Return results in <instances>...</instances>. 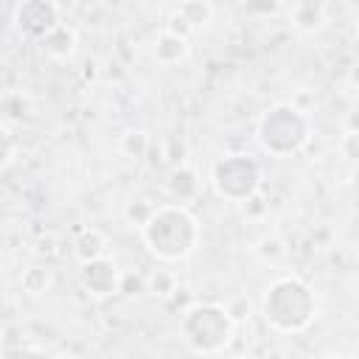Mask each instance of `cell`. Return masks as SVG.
Segmentation results:
<instances>
[{
  "mask_svg": "<svg viewBox=\"0 0 359 359\" xmlns=\"http://www.w3.org/2000/svg\"><path fill=\"white\" fill-rule=\"evenodd\" d=\"M146 250L160 261H182L199 244V222L185 205H157L140 224Z\"/></svg>",
  "mask_w": 359,
  "mask_h": 359,
  "instance_id": "6da1fadb",
  "label": "cell"
},
{
  "mask_svg": "<svg viewBox=\"0 0 359 359\" xmlns=\"http://www.w3.org/2000/svg\"><path fill=\"white\" fill-rule=\"evenodd\" d=\"M261 311L269 328L280 334H297L311 325L317 300L306 280H300L297 275H280L264 289Z\"/></svg>",
  "mask_w": 359,
  "mask_h": 359,
  "instance_id": "7a4b0ae2",
  "label": "cell"
},
{
  "mask_svg": "<svg viewBox=\"0 0 359 359\" xmlns=\"http://www.w3.org/2000/svg\"><path fill=\"white\" fill-rule=\"evenodd\" d=\"M309 137H311V123L306 112H300L292 104L269 107L255 123V140L272 157L297 154L309 143Z\"/></svg>",
  "mask_w": 359,
  "mask_h": 359,
  "instance_id": "3957f363",
  "label": "cell"
},
{
  "mask_svg": "<svg viewBox=\"0 0 359 359\" xmlns=\"http://www.w3.org/2000/svg\"><path fill=\"white\" fill-rule=\"evenodd\" d=\"M180 334L194 353H219L233 337V320L224 306L216 303H194L180 317Z\"/></svg>",
  "mask_w": 359,
  "mask_h": 359,
  "instance_id": "277c9868",
  "label": "cell"
},
{
  "mask_svg": "<svg viewBox=\"0 0 359 359\" xmlns=\"http://www.w3.org/2000/svg\"><path fill=\"white\" fill-rule=\"evenodd\" d=\"M210 182L216 194L227 202H247L258 191L261 165L247 154H224L210 168Z\"/></svg>",
  "mask_w": 359,
  "mask_h": 359,
  "instance_id": "5b68a950",
  "label": "cell"
},
{
  "mask_svg": "<svg viewBox=\"0 0 359 359\" xmlns=\"http://www.w3.org/2000/svg\"><path fill=\"white\" fill-rule=\"evenodd\" d=\"M79 283L87 294L104 300V297H112L123 289V272L118 269V264L109 255H104L95 261H84L79 266Z\"/></svg>",
  "mask_w": 359,
  "mask_h": 359,
  "instance_id": "8992f818",
  "label": "cell"
},
{
  "mask_svg": "<svg viewBox=\"0 0 359 359\" xmlns=\"http://www.w3.org/2000/svg\"><path fill=\"white\" fill-rule=\"evenodd\" d=\"M14 22L25 36L42 42L62 22L59 20V6L50 3V0H25L14 8Z\"/></svg>",
  "mask_w": 359,
  "mask_h": 359,
  "instance_id": "52a82bcc",
  "label": "cell"
},
{
  "mask_svg": "<svg viewBox=\"0 0 359 359\" xmlns=\"http://www.w3.org/2000/svg\"><path fill=\"white\" fill-rule=\"evenodd\" d=\"M210 17H213V6H210V3H205V0L180 3V6L171 11V17H168L165 31L180 34V36H185V39H188V34H191V31L205 28V25L210 22Z\"/></svg>",
  "mask_w": 359,
  "mask_h": 359,
  "instance_id": "ba28073f",
  "label": "cell"
},
{
  "mask_svg": "<svg viewBox=\"0 0 359 359\" xmlns=\"http://www.w3.org/2000/svg\"><path fill=\"white\" fill-rule=\"evenodd\" d=\"M286 14H289L292 28L300 31V34H317V31H323L325 22H328V8H325V3H314V0L292 3V6H286Z\"/></svg>",
  "mask_w": 359,
  "mask_h": 359,
  "instance_id": "9c48e42d",
  "label": "cell"
},
{
  "mask_svg": "<svg viewBox=\"0 0 359 359\" xmlns=\"http://www.w3.org/2000/svg\"><path fill=\"white\" fill-rule=\"evenodd\" d=\"M188 39L185 36H180V34H171V31H160L157 34V39L151 42V59L157 62V65H177V62H182L185 56H188Z\"/></svg>",
  "mask_w": 359,
  "mask_h": 359,
  "instance_id": "30bf717a",
  "label": "cell"
},
{
  "mask_svg": "<svg viewBox=\"0 0 359 359\" xmlns=\"http://www.w3.org/2000/svg\"><path fill=\"white\" fill-rule=\"evenodd\" d=\"M202 182H199V174L191 168V165H177L168 177V194L177 199V205L182 202H191L196 194H199Z\"/></svg>",
  "mask_w": 359,
  "mask_h": 359,
  "instance_id": "8fae6325",
  "label": "cell"
},
{
  "mask_svg": "<svg viewBox=\"0 0 359 359\" xmlns=\"http://www.w3.org/2000/svg\"><path fill=\"white\" fill-rule=\"evenodd\" d=\"M76 31L70 28V25H65V22H59L45 39H42V48H45V53L48 56H53V59H70L73 53H76Z\"/></svg>",
  "mask_w": 359,
  "mask_h": 359,
  "instance_id": "7c38bea8",
  "label": "cell"
},
{
  "mask_svg": "<svg viewBox=\"0 0 359 359\" xmlns=\"http://www.w3.org/2000/svg\"><path fill=\"white\" fill-rule=\"evenodd\" d=\"M76 255L79 261H95V258H104L107 255V236L95 227L90 230H81L79 238H76Z\"/></svg>",
  "mask_w": 359,
  "mask_h": 359,
  "instance_id": "4fadbf2b",
  "label": "cell"
},
{
  "mask_svg": "<svg viewBox=\"0 0 359 359\" xmlns=\"http://www.w3.org/2000/svg\"><path fill=\"white\" fill-rule=\"evenodd\" d=\"M22 286H25V292H31V294H42V292H48V289L53 286V278H50L48 269L31 266V269L22 275Z\"/></svg>",
  "mask_w": 359,
  "mask_h": 359,
  "instance_id": "5bb4252c",
  "label": "cell"
},
{
  "mask_svg": "<svg viewBox=\"0 0 359 359\" xmlns=\"http://www.w3.org/2000/svg\"><path fill=\"white\" fill-rule=\"evenodd\" d=\"M146 146H149V137H146L143 129H129V132L121 137V149H123L129 157H140V154L146 151Z\"/></svg>",
  "mask_w": 359,
  "mask_h": 359,
  "instance_id": "9a60e30c",
  "label": "cell"
},
{
  "mask_svg": "<svg viewBox=\"0 0 359 359\" xmlns=\"http://www.w3.org/2000/svg\"><path fill=\"white\" fill-rule=\"evenodd\" d=\"M14 154H17V140H14V135L0 126V171L14 160Z\"/></svg>",
  "mask_w": 359,
  "mask_h": 359,
  "instance_id": "2e32d148",
  "label": "cell"
},
{
  "mask_svg": "<svg viewBox=\"0 0 359 359\" xmlns=\"http://www.w3.org/2000/svg\"><path fill=\"white\" fill-rule=\"evenodd\" d=\"M323 359H353V356H345V353H325Z\"/></svg>",
  "mask_w": 359,
  "mask_h": 359,
  "instance_id": "e0dca14e",
  "label": "cell"
},
{
  "mask_svg": "<svg viewBox=\"0 0 359 359\" xmlns=\"http://www.w3.org/2000/svg\"><path fill=\"white\" fill-rule=\"evenodd\" d=\"M50 359H76V356H70V353H56V356H50Z\"/></svg>",
  "mask_w": 359,
  "mask_h": 359,
  "instance_id": "ac0fdd59",
  "label": "cell"
},
{
  "mask_svg": "<svg viewBox=\"0 0 359 359\" xmlns=\"http://www.w3.org/2000/svg\"><path fill=\"white\" fill-rule=\"evenodd\" d=\"M233 359H250V356H233Z\"/></svg>",
  "mask_w": 359,
  "mask_h": 359,
  "instance_id": "d6986e66",
  "label": "cell"
}]
</instances>
